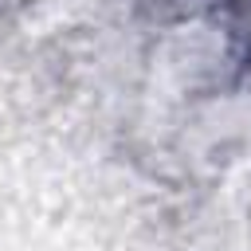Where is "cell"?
<instances>
[{"label": "cell", "instance_id": "cell-1", "mask_svg": "<svg viewBox=\"0 0 251 251\" xmlns=\"http://www.w3.org/2000/svg\"><path fill=\"white\" fill-rule=\"evenodd\" d=\"M231 16H235V35L247 43V59H251V0H231Z\"/></svg>", "mask_w": 251, "mask_h": 251}]
</instances>
